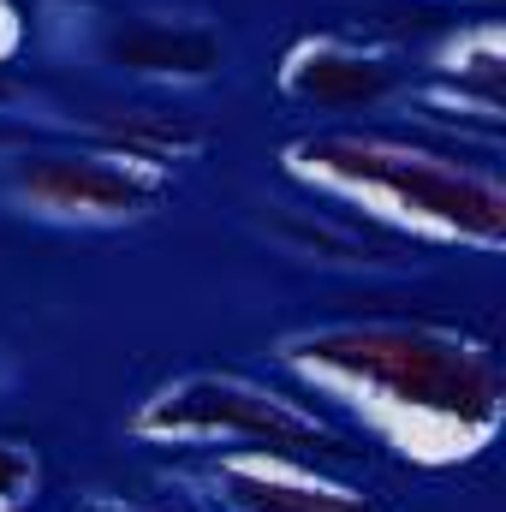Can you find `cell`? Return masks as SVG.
Here are the masks:
<instances>
[{
    "label": "cell",
    "mask_w": 506,
    "mask_h": 512,
    "mask_svg": "<svg viewBox=\"0 0 506 512\" xmlns=\"http://www.w3.org/2000/svg\"><path fill=\"white\" fill-rule=\"evenodd\" d=\"M114 54L126 60L131 72H149V78H209L221 66V42L209 30H173V24H143L114 42Z\"/></svg>",
    "instance_id": "52a82bcc"
},
{
    "label": "cell",
    "mask_w": 506,
    "mask_h": 512,
    "mask_svg": "<svg viewBox=\"0 0 506 512\" xmlns=\"http://www.w3.org/2000/svg\"><path fill=\"white\" fill-rule=\"evenodd\" d=\"M233 512H239V507H233Z\"/></svg>",
    "instance_id": "7c38bea8"
},
{
    "label": "cell",
    "mask_w": 506,
    "mask_h": 512,
    "mask_svg": "<svg viewBox=\"0 0 506 512\" xmlns=\"http://www.w3.org/2000/svg\"><path fill=\"white\" fill-rule=\"evenodd\" d=\"M215 483L239 512H376L364 489L322 477L316 459L298 453H262V447L221 453Z\"/></svg>",
    "instance_id": "5b68a950"
},
{
    "label": "cell",
    "mask_w": 506,
    "mask_h": 512,
    "mask_svg": "<svg viewBox=\"0 0 506 512\" xmlns=\"http://www.w3.org/2000/svg\"><path fill=\"white\" fill-rule=\"evenodd\" d=\"M12 191L54 221H131L149 215L167 191V167L120 149L102 155H36L12 173Z\"/></svg>",
    "instance_id": "277c9868"
},
{
    "label": "cell",
    "mask_w": 506,
    "mask_h": 512,
    "mask_svg": "<svg viewBox=\"0 0 506 512\" xmlns=\"http://www.w3.org/2000/svg\"><path fill=\"white\" fill-rule=\"evenodd\" d=\"M286 173L423 245L501 251L506 185L495 167L381 131H316L286 149Z\"/></svg>",
    "instance_id": "7a4b0ae2"
},
{
    "label": "cell",
    "mask_w": 506,
    "mask_h": 512,
    "mask_svg": "<svg viewBox=\"0 0 506 512\" xmlns=\"http://www.w3.org/2000/svg\"><path fill=\"white\" fill-rule=\"evenodd\" d=\"M447 78L453 84H477L483 96H501V30L495 24H477L453 42L447 54Z\"/></svg>",
    "instance_id": "ba28073f"
},
{
    "label": "cell",
    "mask_w": 506,
    "mask_h": 512,
    "mask_svg": "<svg viewBox=\"0 0 506 512\" xmlns=\"http://www.w3.org/2000/svg\"><path fill=\"white\" fill-rule=\"evenodd\" d=\"M286 370L340 405L358 435L405 465H471L506 411V376L489 340L441 322H340L280 346Z\"/></svg>",
    "instance_id": "6da1fadb"
},
{
    "label": "cell",
    "mask_w": 506,
    "mask_h": 512,
    "mask_svg": "<svg viewBox=\"0 0 506 512\" xmlns=\"http://www.w3.org/2000/svg\"><path fill=\"white\" fill-rule=\"evenodd\" d=\"M131 435L155 447H262L298 459H352L358 441L304 399H286L251 376H179L131 411Z\"/></svg>",
    "instance_id": "3957f363"
},
{
    "label": "cell",
    "mask_w": 506,
    "mask_h": 512,
    "mask_svg": "<svg viewBox=\"0 0 506 512\" xmlns=\"http://www.w3.org/2000/svg\"><path fill=\"white\" fill-rule=\"evenodd\" d=\"M78 512H137V507H108V501H96V507H78Z\"/></svg>",
    "instance_id": "8fae6325"
},
{
    "label": "cell",
    "mask_w": 506,
    "mask_h": 512,
    "mask_svg": "<svg viewBox=\"0 0 506 512\" xmlns=\"http://www.w3.org/2000/svg\"><path fill=\"white\" fill-rule=\"evenodd\" d=\"M393 90V66L346 42V36H304L286 60H280V96L316 114H352V108H376Z\"/></svg>",
    "instance_id": "8992f818"
},
{
    "label": "cell",
    "mask_w": 506,
    "mask_h": 512,
    "mask_svg": "<svg viewBox=\"0 0 506 512\" xmlns=\"http://www.w3.org/2000/svg\"><path fill=\"white\" fill-rule=\"evenodd\" d=\"M36 483H42L36 453L18 447V441H0V512H18L30 495H36Z\"/></svg>",
    "instance_id": "9c48e42d"
},
{
    "label": "cell",
    "mask_w": 506,
    "mask_h": 512,
    "mask_svg": "<svg viewBox=\"0 0 506 512\" xmlns=\"http://www.w3.org/2000/svg\"><path fill=\"white\" fill-rule=\"evenodd\" d=\"M18 48H24V12H18V0H0V66Z\"/></svg>",
    "instance_id": "30bf717a"
}]
</instances>
